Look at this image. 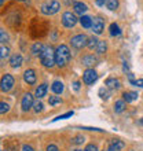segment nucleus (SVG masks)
<instances>
[{
	"label": "nucleus",
	"instance_id": "nucleus-1",
	"mask_svg": "<svg viewBox=\"0 0 143 151\" xmlns=\"http://www.w3.org/2000/svg\"><path fill=\"white\" fill-rule=\"evenodd\" d=\"M69 60H70V51H69L68 45L61 44L55 50V63L59 68H64V66H66Z\"/></svg>",
	"mask_w": 143,
	"mask_h": 151
},
{
	"label": "nucleus",
	"instance_id": "nucleus-2",
	"mask_svg": "<svg viewBox=\"0 0 143 151\" xmlns=\"http://www.w3.org/2000/svg\"><path fill=\"white\" fill-rule=\"evenodd\" d=\"M48 30V24L44 22V21L39 19V18H35V21L30 25V35L32 37H43L47 35Z\"/></svg>",
	"mask_w": 143,
	"mask_h": 151
},
{
	"label": "nucleus",
	"instance_id": "nucleus-3",
	"mask_svg": "<svg viewBox=\"0 0 143 151\" xmlns=\"http://www.w3.org/2000/svg\"><path fill=\"white\" fill-rule=\"evenodd\" d=\"M40 60H41V63L43 66L46 68H52L54 65H55V51H54V48L52 47H44V50L41 51L40 54Z\"/></svg>",
	"mask_w": 143,
	"mask_h": 151
},
{
	"label": "nucleus",
	"instance_id": "nucleus-4",
	"mask_svg": "<svg viewBox=\"0 0 143 151\" xmlns=\"http://www.w3.org/2000/svg\"><path fill=\"white\" fill-rule=\"evenodd\" d=\"M14 87V77L11 74H4L0 80V89L3 92H8L11 91Z\"/></svg>",
	"mask_w": 143,
	"mask_h": 151
},
{
	"label": "nucleus",
	"instance_id": "nucleus-5",
	"mask_svg": "<svg viewBox=\"0 0 143 151\" xmlns=\"http://www.w3.org/2000/svg\"><path fill=\"white\" fill-rule=\"evenodd\" d=\"M72 47L76 50H81L83 47H85L88 43V37L85 35H77V36L72 37Z\"/></svg>",
	"mask_w": 143,
	"mask_h": 151
},
{
	"label": "nucleus",
	"instance_id": "nucleus-6",
	"mask_svg": "<svg viewBox=\"0 0 143 151\" xmlns=\"http://www.w3.org/2000/svg\"><path fill=\"white\" fill-rule=\"evenodd\" d=\"M62 24H64V26H66V28H73V26L77 24V17L70 11L64 12V15H62Z\"/></svg>",
	"mask_w": 143,
	"mask_h": 151
},
{
	"label": "nucleus",
	"instance_id": "nucleus-7",
	"mask_svg": "<svg viewBox=\"0 0 143 151\" xmlns=\"http://www.w3.org/2000/svg\"><path fill=\"white\" fill-rule=\"evenodd\" d=\"M96 78H98V74H96V72L94 69H87L83 74V81L87 84V85L94 84L96 81Z\"/></svg>",
	"mask_w": 143,
	"mask_h": 151
},
{
	"label": "nucleus",
	"instance_id": "nucleus-8",
	"mask_svg": "<svg viewBox=\"0 0 143 151\" xmlns=\"http://www.w3.org/2000/svg\"><path fill=\"white\" fill-rule=\"evenodd\" d=\"M92 32L95 33V35H100V33L103 32V29H105V22L103 19L100 18V17H96V18H94L92 19Z\"/></svg>",
	"mask_w": 143,
	"mask_h": 151
},
{
	"label": "nucleus",
	"instance_id": "nucleus-9",
	"mask_svg": "<svg viewBox=\"0 0 143 151\" xmlns=\"http://www.w3.org/2000/svg\"><path fill=\"white\" fill-rule=\"evenodd\" d=\"M33 96L30 95V93H25L24 98H22V102H21V107H22V110L24 111H28V110H30V107L33 106Z\"/></svg>",
	"mask_w": 143,
	"mask_h": 151
},
{
	"label": "nucleus",
	"instance_id": "nucleus-10",
	"mask_svg": "<svg viewBox=\"0 0 143 151\" xmlns=\"http://www.w3.org/2000/svg\"><path fill=\"white\" fill-rule=\"evenodd\" d=\"M24 80L26 81L28 84H30V85H33V84L36 83V73L33 69H28V70H25L24 73Z\"/></svg>",
	"mask_w": 143,
	"mask_h": 151
},
{
	"label": "nucleus",
	"instance_id": "nucleus-11",
	"mask_svg": "<svg viewBox=\"0 0 143 151\" xmlns=\"http://www.w3.org/2000/svg\"><path fill=\"white\" fill-rule=\"evenodd\" d=\"M22 62H24V58H22V55H20V54H14V55L10 58L11 68H20L21 65H22Z\"/></svg>",
	"mask_w": 143,
	"mask_h": 151
},
{
	"label": "nucleus",
	"instance_id": "nucleus-12",
	"mask_svg": "<svg viewBox=\"0 0 143 151\" xmlns=\"http://www.w3.org/2000/svg\"><path fill=\"white\" fill-rule=\"evenodd\" d=\"M81 63L84 66H87V68H91V66H95L96 65V58L94 55H85L83 56V59H81Z\"/></svg>",
	"mask_w": 143,
	"mask_h": 151
},
{
	"label": "nucleus",
	"instance_id": "nucleus-13",
	"mask_svg": "<svg viewBox=\"0 0 143 151\" xmlns=\"http://www.w3.org/2000/svg\"><path fill=\"white\" fill-rule=\"evenodd\" d=\"M73 8H74V12H76V14H80L81 17H83V14L88 10V8H87V4L81 3V1H77V3L73 4Z\"/></svg>",
	"mask_w": 143,
	"mask_h": 151
},
{
	"label": "nucleus",
	"instance_id": "nucleus-14",
	"mask_svg": "<svg viewBox=\"0 0 143 151\" xmlns=\"http://www.w3.org/2000/svg\"><path fill=\"white\" fill-rule=\"evenodd\" d=\"M105 84H106V87L109 89H117V88H120V81L117 78H113V77L107 78Z\"/></svg>",
	"mask_w": 143,
	"mask_h": 151
},
{
	"label": "nucleus",
	"instance_id": "nucleus-15",
	"mask_svg": "<svg viewBox=\"0 0 143 151\" xmlns=\"http://www.w3.org/2000/svg\"><path fill=\"white\" fill-rule=\"evenodd\" d=\"M47 84H41V85H39V87L36 88V96L39 98V99H41V98H44L46 96V93H47Z\"/></svg>",
	"mask_w": 143,
	"mask_h": 151
},
{
	"label": "nucleus",
	"instance_id": "nucleus-16",
	"mask_svg": "<svg viewBox=\"0 0 143 151\" xmlns=\"http://www.w3.org/2000/svg\"><path fill=\"white\" fill-rule=\"evenodd\" d=\"M64 83L62 81H54L51 85V89L54 93H62L64 92Z\"/></svg>",
	"mask_w": 143,
	"mask_h": 151
},
{
	"label": "nucleus",
	"instance_id": "nucleus-17",
	"mask_svg": "<svg viewBox=\"0 0 143 151\" xmlns=\"http://www.w3.org/2000/svg\"><path fill=\"white\" fill-rule=\"evenodd\" d=\"M80 24H81V26L85 28V29L91 28L92 26V18L91 17H88V15H83L81 18H80Z\"/></svg>",
	"mask_w": 143,
	"mask_h": 151
},
{
	"label": "nucleus",
	"instance_id": "nucleus-18",
	"mask_svg": "<svg viewBox=\"0 0 143 151\" xmlns=\"http://www.w3.org/2000/svg\"><path fill=\"white\" fill-rule=\"evenodd\" d=\"M138 93L136 92H132V91H128V92H124L123 93V98L125 102H134V100L138 99Z\"/></svg>",
	"mask_w": 143,
	"mask_h": 151
},
{
	"label": "nucleus",
	"instance_id": "nucleus-19",
	"mask_svg": "<svg viewBox=\"0 0 143 151\" xmlns=\"http://www.w3.org/2000/svg\"><path fill=\"white\" fill-rule=\"evenodd\" d=\"M123 148H124V143H123V142H120V140H116V142H113V143L109 146L107 151H121Z\"/></svg>",
	"mask_w": 143,
	"mask_h": 151
},
{
	"label": "nucleus",
	"instance_id": "nucleus-20",
	"mask_svg": "<svg viewBox=\"0 0 143 151\" xmlns=\"http://www.w3.org/2000/svg\"><path fill=\"white\" fill-rule=\"evenodd\" d=\"M48 7H50V14H51V15L59 11V3H58L56 0H51V1L48 3Z\"/></svg>",
	"mask_w": 143,
	"mask_h": 151
},
{
	"label": "nucleus",
	"instance_id": "nucleus-21",
	"mask_svg": "<svg viewBox=\"0 0 143 151\" xmlns=\"http://www.w3.org/2000/svg\"><path fill=\"white\" fill-rule=\"evenodd\" d=\"M124 110H125V100H117L114 103V111L123 113Z\"/></svg>",
	"mask_w": 143,
	"mask_h": 151
},
{
	"label": "nucleus",
	"instance_id": "nucleus-22",
	"mask_svg": "<svg viewBox=\"0 0 143 151\" xmlns=\"http://www.w3.org/2000/svg\"><path fill=\"white\" fill-rule=\"evenodd\" d=\"M43 50H44V47H43V44L41 43H35L32 45V54L33 55H40Z\"/></svg>",
	"mask_w": 143,
	"mask_h": 151
},
{
	"label": "nucleus",
	"instance_id": "nucleus-23",
	"mask_svg": "<svg viewBox=\"0 0 143 151\" xmlns=\"http://www.w3.org/2000/svg\"><path fill=\"white\" fill-rule=\"evenodd\" d=\"M106 7L109 8V10H111V11L117 10V7H118V0H106Z\"/></svg>",
	"mask_w": 143,
	"mask_h": 151
},
{
	"label": "nucleus",
	"instance_id": "nucleus-24",
	"mask_svg": "<svg viewBox=\"0 0 143 151\" xmlns=\"http://www.w3.org/2000/svg\"><path fill=\"white\" fill-rule=\"evenodd\" d=\"M98 43H99V40L96 39V37H90L88 39V43H87V47L90 48V50H94V48H96V45H98Z\"/></svg>",
	"mask_w": 143,
	"mask_h": 151
},
{
	"label": "nucleus",
	"instance_id": "nucleus-25",
	"mask_svg": "<svg viewBox=\"0 0 143 151\" xmlns=\"http://www.w3.org/2000/svg\"><path fill=\"white\" fill-rule=\"evenodd\" d=\"M17 150H18V144L17 143H11V142L4 143V151H17Z\"/></svg>",
	"mask_w": 143,
	"mask_h": 151
},
{
	"label": "nucleus",
	"instance_id": "nucleus-26",
	"mask_svg": "<svg viewBox=\"0 0 143 151\" xmlns=\"http://www.w3.org/2000/svg\"><path fill=\"white\" fill-rule=\"evenodd\" d=\"M120 33H121V30H120V26L117 24H111L110 25V35L111 36H120Z\"/></svg>",
	"mask_w": 143,
	"mask_h": 151
},
{
	"label": "nucleus",
	"instance_id": "nucleus-27",
	"mask_svg": "<svg viewBox=\"0 0 143 151\" xmlns=\"http://www.w3.org/2000/svg\"><path fill=\"white\" fill-rule=\"evenodd\" d=\"M106 50H107L106 43H105V41H99L98 45H96V52H98V54H105Z\"/></svg>",
	"mask_w": 143,
	"mask_h": 151
},
{
	"label": "nucleus",
	"instance_id": "nucleus-28",
	"mask_svg": "<svg viewBox=\"0 0 143 151\" xmlns=\"http://www.w3.org/2000/svg\"><path fill=\"white\" fill-rule=\"evenodd\" d=\"M61 98L59 96H50V99H48V103L50 106H56V104H61Z\"/></svg>",
	"mask_w": 143,
	"mask_h": 151
},
{
	"label": "nucleus",
	"instance_id": "nucleus-29",
	"mask_svg": "<svg viewBox=\"0 0 143 151\" xmlns=\"http://www.w3.org/2000/svg\"><path fill=\"white\" fill-rule=\"evenodd\" d=\"M99 96L102 98V99H109V96H110V92H109V89L106 88H100L99 89Z\"/></svg>",
	"mask_w": 143,
	"mask_h": 151
},
{
	"label": "nucleus",
	"instance_id": "nucleus-30",
	"mask_svg": "<svg viewBox=\"0 0 143 151\" xmlns=\"http://www.w3.org/2000/svg\"><path fill=\"white\" fill-rule=\"evenodd\" d=\"M10 55V50L7 47H0V59H6Z\"/></svg>",
	"mask_w": 143,
	"mask_h": 151
},
{
	"label": "nucleus",
	"instance_id": "nucleus-31",
	"mask_svg": "<svg viewBox=\"0 0 143 151\" xmlns=\"http://www.w3.org/2000/svg\"><path fill=\"white\" fill-rule=\"evenodd\" d=\"M7 41H8V35H7V32L0 28V43H7Z\"/></svg>",
	"mask_w": 143,
	"mask_h": 151
},
{
	"label": "nucleus",
	"instance_id": "nucleus-32",
	"mask_svg": "<svg viewBox=\"0 0 143 151\" xmlns=\"http://www.w3.org/2000/svg\"><path fill=\"white\" fill-rule=\"evenodd\" d=\"M8 104L6 102H0V114H4V113L8 111Z\"/></svg>",
	"mask_w": 143,
	"mask_h": 151
},
{
	"label": "nucleus",
	"instance_id": "nucleus-33",
	"mask_svg": "<svg viewBox=\"0 0 143 151\" xmlns=\"http://www.w3.org/2000/svg\"><path fill=\"white\" fill-rule=\"evenodd\" d=\"M129 83H131L132 85H136V87H139V88H143V78H140V80H129Z\"/></svg>",
	"mask_w": 143,
	"mask_h": 151
},
{
	"label": "nucleus",
	"instance_id": "nucleus-34",
	"mask_svg": "<svg viewBox=\"0 0 143 151\" xmlns=\"http://www.w3.org/2000/svg\"><path fill=\"white\" fill-rule=\"evenodd\" d=\"M33 109H35L36 113L43 111V103H41V102H36V103L33 104Z\"/></svg>",
	"mask_w": 143,
	"mask_h": 151
},
{
	"label": "nucleus",
	"instance_id": "nucleus-35",
	"mask_svg": "<svg viewBox=\"0 0 143 151\" xmlns=\"http://www.w3.org/2000/svg\"><path fill=\"white\" fill-rule=\"evenodd\" d=\"M41 12H43V14H46V15H51V14H50V7H48V3H46V4H43V6H41Z\"/></svg>",
	"mask_w": 143,
	"mask_h": 151
},
{
	"label": "nucleus",
	"instance_id": "nucleus-36",
	"mask_svg": "<svg viewBox=\"0 0 143 151\" xmlns=\"http://www.w3.org/2000/svg\"><path fill=\"white\" fill-rule=\"evenodd\" d=\"M83 142H84V137H83V136H80V135L76 136L74 139H73V143H74V144H81Z\"/></svg>",
	"mask_w": 143,
	"mask_h": 151
},
{
	"label": "nucleus",
	"instance_id": "nucleus-37",
	"mask_svg": "<svg viewBox=\"0 0 143 151\" xmlns=\"http://www.w3.org/2000/svg\"><path fill=\"white\" fill-rule=\"evenodd\" d=\"M84 151H98V147L95 144H88L87 147L84 148Z\"/></svg>",
	"mask_w": 143,
	"mask_h": 151
},
{
	"label": "nucleus",
	"instance_id": "nucleus-38",
	"mask_svg": "<svg viewBox=\"0 0 143 151\" xmlns=\"http://www.w3.org/2000/svg\"><path fill=\"white\" fill-rule=\"evenodd\" d=\"M73 115V111H68L66 114H62V115H59L58 118H55V119H65V118H68V117H72Z\"/></svg>",
	"mask_w": 143,
	"mask_h": 151
},
{
	"label": "nucleus",
	"instance_id": "nucleus-39",
	"mask_svg": "<svg viewBox=\"0 0 143 151\" xmlns=\"http://www.w3.org/2000/svg\"><path fill=\"white\" fill-rule=\"evenodd\" d=\"M47 151H59V148L56 147L55 144H48V146H47Z\"/></svg>",
	"mask_w": 143,
	"mask_h": 151
},
{
	"label": "nucleus",
	"instance_id": "nucleus-40",
	"mask_svg": "<svg viewBox=\"0 0 143 151\" xmlns=\"http://www.w3.org/2000/svg\"><path fill=\"white\" fill-rule=\"evenodd\" d=\"M22 151H35V148L32 146H29V144H24L22 146Z\"/></svg>",
	"mask_w": 143,
	"mask_h": 151
},
{
	"label": "nucleus",
	"instance_id": "nucleus-41",
	"mask_svg": "<svg viewBox=\"0 0 143 151\" xmlns=\"http://www.w3.org/2000/svg\"><path fill=\"white\" fill-rule=\"evenodd\" d=\"M73 89H74V91H79L80 89V83L79 81H74V83H73Z\"/></svg>",
	"mask_w": 143,
	"mask_h": 151
},
{
	"label": "nucleus",
	"instance_id": "nucleus-42",
	"mask_svg": "<svg viewBox=\"0 0 143 151\" xmlns=\"http://www.w3.org/2000/svg\"><path fill=\"white\" fill-rule=\"evenodd\" d=\"M105 3H106V0H96L98 6H105Z\"/></svg>",
	"mask_w": 143,
	"mask_h": 151
},
{
	"label": "nucleus",
	"instance_id": "nucleus-43",
	"mask_svg": "<svg viewBox=\"0 0 143 151\" xmlns=\"http://www.w3.org/2000/svg\"><path fill=\"white\" fill-rule=\"evenodd\" d=\"M73 1H74V0H65V3L68 4V6H70V4L73 3Z\"/></svg>",
	"mask_w": 143,
	"mask_h": 151
},
{
	"label": "nucleus",
	"instance_id": "nucleus-44",
	"mask_svg": "<svg viewBox=\"0 0 143 151\" xmlns=\"http://www.w3.org/2000/svg\"><path fill=\"white\" fill-rule=\"evenodd\" d=\"M139 124H140V125H142V127H143V118H140V121H139Z\"/></svg>",
	"mask_w": 143,
	"mask_h": 151
},
{
	"label": "nucleus",
	"instance_id": "nucleus-45",
	"mask_svg": "<svg viewBox=\"0 0 143 151\" xmlns=\"http://www.w3.org/2000/svg\"><path fill=\"white\" fill-rule=\"evenodd\" d=\"M3 1H4V0H0V6H1V4H3Z\"/></svg>",
	"mask_w": 143,
	"mask_h": 151
},
{
	"label": "nucleus",
	"instance_id": "nucleus-46",
	"mask_svg": "<svg viewBox=\"0 0 143 151\" xmlns=\"http://www.w3.org/2000/svg\"><path fill=\"white\" fill-rule=\"evenodd\" d=\"M18 1H25V0H18Z\"/></svg>",
	"mask_w": 143,
	"mask_h": 151
},
{
	"label": "nucleus",
	"instance_id": "nucleus-47",
	"mask_svg": "<svg viewBox=\"0 0 143 151\" xmlns=\"http://www.w3.org/2000/svg\"><path fill=\"white\" fill-rule=\"evenodd\" d=\"M74 151H81V150H74Z\"/></svg>",
	"mask_w": 143,
	"mask_h": 151
}]
</instances>
